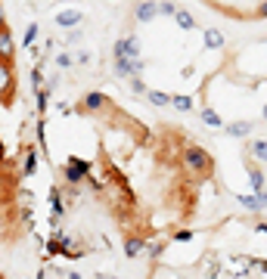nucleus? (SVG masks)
I'll return each mask as SVG.
<instances>
[{
	"label": "nucleus",
	"mask_w": 267,
	"mask_h": 279,
	"mask_svg": "<svg viewBox=\"0 0 267 279\" xmlns=\"http://www.w3.org/2000/svg\"><path fill=\"white\" fill-rule=\"evenodd\" d=\"M183 162H186V168H189V171H196V174L211 171V155H208L205 149H199V146H186Z\"/></svg>",
	"instance_id": "obj_1"
},
{
	"label": "nucleus",
	"mask_w": 267,
	"mask_h": 279,
	"mask_svg": "<svg viewBox=\"0 0 267 279\" xmlns=\"http://www.w3.org/2000/svg\"><path fill=\"white\" fill-rule=\"evenodd\" d=\"M115 56H128V59H140V47H137V37H122L115 44Z\"/></svg>",
	"instance_id": "obj_2"
},
{
	"label": "nucleus",
	"mask_w": 267,
	"mask_h": 279,
	"mask_svg": "<svg viewBox=\"0 0 267 279\" xmlns=\"http://www.w3.org/2000/svg\"><path fill=\"white\" fill-rule=\"evenodd\" d=\"M202 37H205V47H208V50H221V47H224V34H221L217 28H205Z\"/></svg>",
	"instance_id": "obj_3"
},
{
	"label": "nucleus",
	"mask_w": 267,
	"mask_h": 279,
	"mask_svg": "<svg viewBox=\"0 0 267 279\" xmlns=\"http://www.w3.org/2000/svg\"><path fill=\"white\" fill-rule=\"evenodd\" d=\"M84 174H87V165H84V162H71V165L65 168V177H68L71 183H78Z\"/></svg>",
	"instance_id": "obj_4"
},
{
	"label": "nucleus",
	"mask_w": 267,
	"mask_h": 279,
	"mask_svg": "<svg viewBox=\"0 0 267 279\" xmlns=\"http://www.w3.org/2000/svg\"><path fill=\"white\" fill-rule=\"evenodd\" d=\"M106 106H109V96H103V93H87L84 96V109L96 112V109H106Z\"/></svg>",
	"instance_id": "obj_5"
},
{
	"label": "nucleus",
	"mask_w": 267,
	"mask_h": 279,
	"mask_svg": "<svg viewBox=\"0 0 267 279\" xmlns=\"http://www.w3.org/2000/svg\"><path fill=\"white\" fill-rule=\"evenodd\" d=\"M249 183H252V192L258 195V192H264V174H261V168H249Z\"/></svg>",
	"instance_id": "obj_6"
},
{
	"label": "nucleus",
	"mask_w": 267,
	"mask_h": 279,
	"mask_svg": "<svg viewBox=\"0 0 267 279\" xmlns=\"http://www.w3.org/2000/svg\"><path fill=\"white\" fill-rule=\"evenodd\" d=\"M56 22L65 25V28H71V25H78V22H81V13H78V10H62V13L56 16Z\"/></svg>",
	"instance_id": "obj_7"
},
{
	"label": "nucleus",
	"mask_w": 267,
	"mask_h": 279,
	"mask_svg": "<svg viewBox=\"0 0 267 279\" xmlns=\"http://www.w3.org/2000/svg\"><path fill=\"white\" fill-rule=\"evenodd\" d=\"M156 13H159V4H140V7H137V19H140V22L156 19Z\"/></svg>",
	"instance_id": "obj_8"
},
{
	"label": "nucleus",
	"mask_w": 267,
	"mask_h": 279,
	"mask_svg": "<svg viewBox=\"0 0 267 279\" xmlns=\"http://www.w3.org/2000/svg\"><path fill=\"white\" fill-rule=\"evenodd\" d=\"M227 134H230V137H249L252 124L249 121H233V124H227Z\"/></svg>",
	"instance_id": "obj_9"
},
{
	"label": "nucleus",
	"mask_w": 267,
	"mask_h": 279,
	"mask_svg": "<svg viewBox=\"0 0 267 279\" xmlns=\"http://www.w3.org/2000/svg\"><path fill=\"white\" fill-rule=\"evenodd\" d=\"M249 149H252V155L258 158V162H267V140H252Z\"/></svg>",
	"instance_id": "obj_10"
},
{
	"label": "nucleus",
	"mask_w": 267,
	"mask_h": 279,
	"mask_svg": "<svg viewBox=\"0 0 267 279\" xmlns=\"http://www.w3.org/2000/svg\"><path fill=\"white\" fill-rule=\"evenodd\" d=\"M143 248H146L143 239H128V242H125V255H128V258H137Z\"/></svg>",
	"instance_id": "obj_11"
},
{
	"label": "nucleus",
	"mask_w": 267,
	"mask_h": 279,
	"mask_svg": "<svg viewBox=\"0 0 267 279\" xmlns=\"http://www.w3.org/2000/svg\"><path fill=\"white\" fill-rule=\"evenodd\" d=\"M199 118H202L205 124H211V128H221V115H217L214 109H202V112H199Z\"/></svg>",
	"instance_id": "obj_12"
},
{
	"label": "nucleus",
	"mask_w": 267,
	"mask_h": 279,
	"mask_svg": "<svg viewBox=\"0 0 267 279\" xmlns=\"http://www.w3.org/2000/svg\"><path fill=\"white\" fill-rule=\"evenodd\" d=\"M236 202L252 208V211H261V202H258V195H236Z\"/></svg>",
	"instance_id": "obj_13"
},
{
	"label": "nucleus",
	"mask_w": 267,
	"mask_h": 279,
	"mask_svg": "<svg viewBox=\"0 0 267 279\" xmlns=\"http://www.w3.org/2000/svg\"><path fill=\"white\" fill-rule=\"evenodd\" d=\"M146 96H149V103H152V106H159V109L171 103V96H165V93H159V90H149Z\"/></svg>",
	"instance_id": "obj_14"
},
{
	"label": "nucleus",
	"mask_w": 267,
	"mask_h": 279,
	"mask_svg": "<svg viewBox=\"0 0 267 279\" xmlns=\"http://www.w3.org/2000/svg\"><path fill=\"white\" fill-rule=\"evenodd\" d=\"M174 19H177V25H180V28H186V31L196 25V19L189 16V13H183V10H177V16H174Z\"/></svg>",
	"instance_id": "obj_15"
},
{
	"label": "nucleus",
	"mask_w": 267,
	"mask_h": 279,
	"mask_svg": "<svg viewBox=\"0 0 267 279\" xmlns=\"http://www.w3.org/2000/svg\"><path fill=\"white\" fill-rule=\"evenodd\" d=\"M171 106H174L177 112H189V109H193V99H189V96H174Z\"/></svg>",
	"instance_id": "obj_16"
},
{
	"label": "nucleus",
	"mask_w": 267,
	"mask_h": 279,
	"mask_svg": "<svg viewBox=\"0 0 267 279\" xmlns=\"http://www.w3.org/2000/svg\"><path fill=\"white\" fill-rule=\"evenodd\" d=\"M0 53H4V56H10V53H13V44H10V34H7V31L0 34Z\"/></svg>",
	"instance_id": "obj_17"
},
{
	"label": "nucleus",
	"mask_w": 267,
	"mask_h": 279,
	"mask_svg": "<svg viewBox=\"0 0 267 279\" xmlns=\"http://www.w3.org/2000/svg\"><path fill=\"white\" fill-rule=\"evenodd\" d=\"M159 13H165V16H177V7L171 4V0H162V4H159Z\"/></svg>",
	"instance_id": "obj_18"
},
{
	"label": "nucleus",
	"mask_w": 267,
	"mask_h": 279,
	"mask_svg": "<svg viewBox=\"0 0 267 279\" xmlns=\"http://www.w3.org/2000/svg\"><path fill=\"white\" fill-rule=\"evenodd\" d=\"M131 87H134V93H149V87H146V84L140 81L137 74H134V81H131Z\"/></svg>",
	"instance_id": "obj_19"
},
{
	"label": "nucleus",
	"mask_w": 267,
	"mask_h": 279,
	"mask_svg": "<svg viewBox=\"0 0 267 279\" xmlns=\"http://www.w3.org/2000/svg\"><path fill=\"white\" fill-rule=\"evenodd\" d=\"M34 37H37V25H28V31H25V44H34Z\"/></svg>",
	"instance_id": "obj_20"
},
{
	"label": "nucleus",
	"mask_w": 267,
	"mask_h": 279,
	"mask_svg": "<svg viewBox=\"0 0 267 279\" xmlns=\"http://www.w3.org/2000/svg\"><path fill=\"white\" fill-rule=\"evenodd\" d=\"M56 65H59V68H68V65H71V56H65V53H59V59H56Z\"/></svg>",
	"instance_id": "obj_21"
},
{
	"label": "nucleus",
	"mask_w": 267,
	"mask_h": 279,
	"mask_svg": "<svg viewBox=\"0 0 267 279\" xmlns=\"http://www.w3.org/2000/svg\"><path fill=\"white\" fill-rule=\"evenodd\" d=\"M34 171V155H28V162H25V174H31Z\"/></svg>",
	"instance_id": "obj_22"
},
{
	"label": "nucleus",
	"mask_w": 267,
	"mask_h": 279,
	"mask_svg": "<svg viewBox=\"0 0 267 279\" xmlns=\"http://www.w3.org/2000/svg\"><path fill=\"white\" fill-rule=\"evenodd\" d=\"M258 202H261V208H267V192H258Z\"/></svg>",
	"instance_id": "obj_23"
},
{
	"label": "nucleus",
	"mask_w": 267,
	"mask_h": 279,
	"mask_svg": "<svg viewBox=\"0 0 267 279\" xmlns=\"http://www.w3.org/2000/svg\"><path fill=\"white\" fill-rule=\"evenodd\" d=\"M258 16H261V19H267V0H264V4H261V10H258Z\"/></svg>",
	"instance_id": "obj_24"
},
{
	"label": "nucleus",
	"mask_w": 267,
	"mask_h": 279,
	"mask_svg": "<svg viewBox=\"0 0 267 279\" xmlns=\"http://www.w3.org/2000/svg\"><path fill=\"white\" fill-rule=\"evenodd\" d=\"M230 279H242V276H230Z\"/></svg>",
	"instance_id": "obj_25"
},
{
	"label": "nucleus",
	"mask_w": 267,
	"mask_h": 279,
	"mask_svg": "<svg viewBox=\"0 0 267 279\" xmlns=\"http://www.w3.org/2000/svg\"><path fill=\"white\" fill-rule=\"evenodd\" d=\"M264 118H267V106H264Z\"/></svg>",
	"instance_id": "obj_26"
},
{
	"label": "nucleus",
	"mask_w": 267,
	"mask_h": 279,
	"mask_svg": "<svg viewBox=\"0 0 267 279\" xmlns=\"http://www.w3.org/2000/svg\"><path fill=\"white\" fill-rule=\"evenodd\" d=\"M112 279H118V276H112Z\"/></svg>",
	"instance_id": "obj_27"
}]
</instances>
